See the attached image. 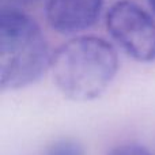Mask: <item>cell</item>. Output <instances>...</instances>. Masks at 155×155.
Returning a JSON list of instances; mask_svg holds the SVG:
<instances>
[{
	"mask_svg": "<svg viewBox=\"0 0 155 155\" xmlns=\"http://www.w3.org/2000/svg\"><path fill=\"white\" fill-rule=\"evenodd\" d=\"M51 71L59 91L71 101L97 99L118 72V54L112 44L95 35L76 37L52 56Z\"/></svg>",
	"mask_w": 155,
	"mask_h": 155,
	"instance_id": "obj_1",
	"label": "cell"
},
{
	"mask_svg": "<svg viewBox=\"0 0 155 155\" xmlns=\"http://www.w3.org/2000/svg\"><path fill=\"white\" fill-rule=\"evenodd\" d=\"M52 56L40 26L16 8L0 14V84L19 90L35 83L51 68Z\"/></svg>",
	"mask_w": 155,
	"mask_h": 155,
	"instance_id": "obj_2",
	"label": "cell"
},
{
	"mask_svg": "<svg viewBox=\"0 0 155 155\" xmlns=\"http://www.w3.org/2000/svg\"><path fill=\"white\" fill-rule=\"evenodd\" d=\"M106 27L124 52L139 63L155 61V21L131 0H118L106 14Z\"/></svg>",
	"mask_w": 155,
	"mask_h": 155,
	"instance_id": "obj_3",
	"label": "cell"
},
{
	"mask_svg": "<svg viewBox=\"0 0 155 155\" xmlns=\"http://www.w3.org/2000/svg\"><path fill=\"white\" fill-rule=\"evenodd\" d=\"M104 0H46L49 26L60 34H76L98 21Z\"/></svg>",
	"mask_w": 155,
	"mask_h": 155,
	"instance_id": "obj_4",
	"label": "cell"
},
{
	"mask_svg": "<svg viewBox=\"0 0 155 155\" xmlns=\"http://www.w3.org/2000/svg\"><path fill=\"white\" fill-rule=\"evenodd\" d=\"M44 155H84L83 147L72 139H61L51 146Z\"/></svg>",
	"mask_w": 155,
	"mask_h": 155,
	"instance_id": "obj_5",
	"label": "cell"
},
{
	"mask_svg": "<svg viewBox=\"0 0 155 155\" xmlns=\"http://www.w3.org/2000/svg\"><path fill=\"white\" fill-rule=\"evenodd\" d=\"M107 155H153V154L144 146L137 144V143H128V144H121L118 147L113 148Z\"/></svg>",
	"mask_w": 155,
	"mask_h": 155,
	"instance_id": "obj_6",
	"label": "cell"
},
{
	"mask_svg": "<svg viewBox=\"0 0 155 155\" xmlns=\"http://www.w3.org/2000/svg\"><path fill=\"white\" fill-rule=\"evenodd\" d=\"M15 3H19V4H31V3L37 2V0H12Z\"/></svg>",
	"mask_w": 155,
	"mask_h": 155,
	"instance_id": "obj_7",
	"label": "cell"
},
{
	"mask_svg": "<svg viewBox=\"0 0 155 155\" xmlns=\"http://www.w3.org/2000/svg\"><path fill=\"white\" fill-rule=\"evenodd\" d=\"M150 2V5H151V8H153V11L155 12V0H148Z\"/></svg>",
	"mask_w": 155,
	"mask_h": 155,
	"instance_id": "obj_8",
	"label": "cell"
}]
</instances>
